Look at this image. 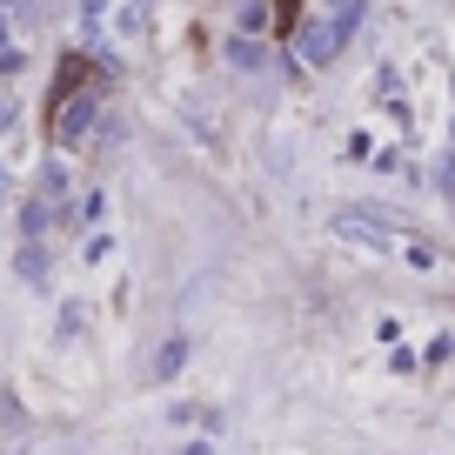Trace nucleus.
<instances>
[{
	"label": "nucleus",
	"instance_id": "obj_1",
	"mask_svg": "<svg viewBox=\"0 0 455 455\" xmlns=\"http://www.w3.org/2000/svg\"><path fill=\"white\" fill-rule=\"evenodd\" d=\"M355 20H362V14H348V20H328V14H315L308 28H301V60H308V68H328V60L341 54V41L355 34Z\"/></svg>",
	"mask_w": 455,
	"mask_h": 455
},
{
	"label": "nucleus",
	"instance_id": "obj_2",
	"mask_svg": "<svg viewBox=\"0 0 455 455\" xmlns=\"http://www.w3.org/2000/svg\"><path fill=\"white\" fill-rule=\"evenodd\" d=\"M335 235H341V242H362V248H395V228H388L382 214H369V208H341Z\"/></svg>",
	"mask_w": 455,
	"mask_h": 455
},
{
	"label": "nucleus",
	"instance_id": "obj_3",
	"mask_svg": "<svg viewBox=\"0 0 455 455\" xmlns=\"http://www.w3.org/2000/svg\"><path fill=\"white\" fill-rule=\"evenodd\" d=\"M87 128H94V94H60V114H54V141H60V148H74Z\"/></svg>",
	"mask_w": 455,
	"mask_h": 455
},
{
	"label": "nucleus",
	"instance_id": "obj_4",
	"mask_svg": "<svg viewBox=\"0 0 455 455\" xmlns=\"http://www.w3.org/2000/svg\"><path fill=\"white\" fill-rule=\"evenodd\" d=\"M228 60H235L242 74H261V68H268V47L248 41V34H235V41H228Z\"/></svg>",
	"mask_w": 455,
	"mask_h": 455
},
{
	"label": "nucleus",
	"instance_id": "obj_5",
	"mask_svg": "<svg viewBox=\"0 0 455 455\" xmlns=\"http://www.w3.org/2000/svg\"><path fill=\"white\" fill-rule=\"evenodd\" d=\"M14 275H20V282H34V288H41V282H47V248H41V242H20V255H14Z\"/></svg>",
	"mask_w": 455,
	"mask_h": 455
},
{
	"label": "nucleus",
	"instance_id": "obj_6",
	"mask_svg": "<svg viewBox=\"0 0 455 455\" xmlns=\"http://www.w3.org/2000/svg\"><path fill=\"white\" fill-rule=\"evenodd\" d=\"M181 362H188V335L161 341V355H155V382H174V375H181Z\"/></svg>",
	"mask_w": 455,
	"mask_h": 455
},
{
	"label": "nucleus",
	"instance_id": "obj_7",
	"mask_svg": "<svg viewBox=\"0 0 455 455\" xmlns=\"http://www.w3.org/2000/svg\"><path fill=\"white\" fill-rule=\"evenodd\" d=\"M47 221H54V208H47V201L34 195L28 208H20V242H41V235H47Z\"/></svg>",
	"mask_w": 455,
	"mask_h": 455
},
{
	"label": "nucleus",
	"instance_id": "obj_8",
	"mask_svg": "<svg viewBox=\"0 0 455 455\" xmlns=\"http://www.w3.org/2000/svg\"><path fill=\"white\" fill-rule=\"evenodd\" d=\"M60 195H68V168H60V161H54V168L41 174V201H47V208H54Z\"/></svg>",
	"mask_w": 455,
	"mask_h": 455
},
{
	"label": "nucleus",
	"instance_id": "obj_9",
	"mask_svg": "<svg viewBox=\"0 0 455 455\" xmlns=\"http://www.w3.org/2000/svg\"><path fill=\"white\" fill-rule=\"evenodd\" d=\"M261 28H268V7H261V0H248V7H242V34H261Z\"/></svg>",
	"mask_w": 455,
	"mask_h": 455
},
{
	"label": "nucleus",
	"instance_id": "obj_10",
	"mask_svg": "<svg viewBox=\"0 0 455 455\" xmlns=\"http://www.w3.org/2000/svg\"><path fill=\"white\" fill-rule=\"evenodd\" d=\"M0 128H14V108H7V100H0Z\"/></svg>",
	"mask_w": 455,
	"mask_h": 455
},
{
	"label": "nucleus",
	"instance_id": "obj_11",
	"mask_svg": "<svg viewBox=\"0 0 455 455\" xmlns=\"http://www.w3.org/2000/svg\"><path fill=\"white\" fill-rule=\"evenodd\" d=\"M0 7H20V0H0Z\"/></svg>",
	"mask_w": 455,
	"mask_h": 455
}]
</instances>
